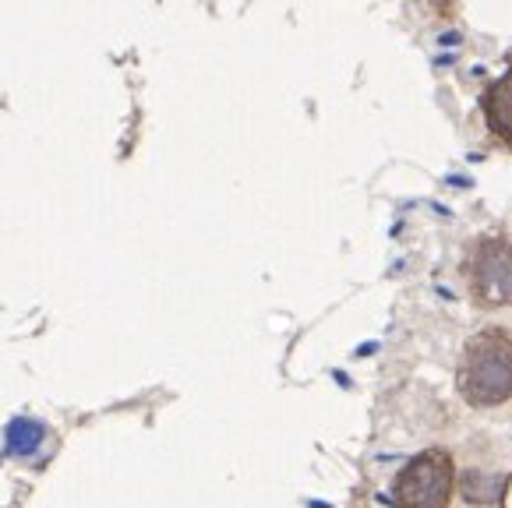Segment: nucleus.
<instances>
[{
    "label": "nucleus",
    "instance_id": "obj_1",
    "mask_svg": "<svg viewBox=\"0 0 512 508\" xmlns=\"http://www.w3.org/2000/svg\"><path fill=\"white\" fill-rule=\"evenodd\" d=\"M460 389L474 406H498L512 396V336L488 329L467 346Z\"/></svg>",
    "mask_w": 512,
    "mask_h": 508
},
{
    "label": "nucleus",
    "instance_id": "obj_2",
    "mask_svg": "<svg viewBox=\"0 0 512 508\" xmlns=\"http://www.w3.org/2000/svg\"><path fill=\"white\" fill-rule=\"evenodd\" d=\"M452 463L445 452H421L396 480V501L403 508H449Z\"/></svg>",
    "mask_w": 512,
    "mask_h": 508
},
{
    "label": "nucleus",
    "instance_id": "obj_3",
    "mask_svg": "<svg viewBox=\"0 0 512 508\" xmlns=\"http://www.w3.org/2000/svg\"><path fill=\"white\" fill-rule=\"evenodd\" d=\"M470 283L474 297L484 307L512 304V244L505 240H481L470 258Z\"/></svg>",
    "mask_w": 512,
    "mask_h": 508
},
{
    "label": "nucleus",
    "instance_id": "obj_4",
    "mask_svg": "<svg viewBox=\"0 0 512 508\" xmlns=\"http://www.w3.org/2000/svg\"><path fill=\"white\" fill-rule=\"evenodd\" d=\"M481 106H484V120H488L491 135H498L505 145H512V68L505 71L498 82L488 85Z\"/></svg>",
    "mask_w": 512,
    "mask_h": 508
},
{
    "label": "nucleus",
    "instance_id": "obj_5",
    "mask_svg": "<svg viewBox=\"0 0 512 508\" xmlns=\"http://www.w3.org/2000/svg\"><path fill=\"white\" fill-rule=\"evenodd\" d=\"M46 438V427L39 420H29V417H18L15 424L8 427V452L11 456H32V452L43 445Z\"/></svg>",
    "mask_w": 512,
    "mask_h": 508
},
{
    "label": "nucleus",
    "instance_id": "obj_6",
    "mask_svg": "<svg viewBox=\"0 0 512 508\" xmlns=\"http://www.w3.org/2000/svg\"><path fill=\"white\" fill-rule=\"evenodd\" d=\"M463 498H467L470 505H491V501L498 498V480H491L488 473H481V470L463 473Z\"/></svg>",
    "mask_w": 512,
    "mask_h": 508
}]
</instances>
